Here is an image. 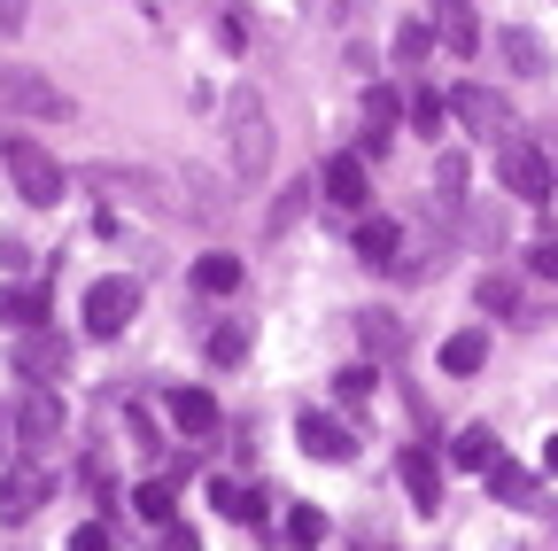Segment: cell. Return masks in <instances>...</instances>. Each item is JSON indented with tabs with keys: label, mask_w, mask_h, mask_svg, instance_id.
<instances>
[{
	"label": "cell",
	"mask_w": 558,
	"mask_h": 551,
	"mask_svg": "<svg viewBox=\"0 0 558 551\" xmlns=\"http://www.w3.org/2000/svg\"><path fill=\"white\" fill-rule=\"evenodd\" d=\"M39 117H70L62 86L39 79L32 62H0V124H39Z\"/></svg>",
	"instance_id": "obj_1"
},
{
	"label": "cell",
	"mask_w": 558,
	"mask_h": 551,
	"mask_svg": "<svg viewBox=\"0 0 558 551\" xmlns=\"http://www.w3.org/2000/svg\"><path fill=\"white\" fill-rule=\"evenodd\" d=\"M0 164H9V179H16V194L32 202V211H54L62 202V164L39 148V141H24V132H9V148H0Z\"/></svg>",
	"instance_id": "obj_2"
},
{
	"label": "cell",
	"mask_w": 558,
	"mask_h": 551,
	"mask_svg": "<svg viewBox=\"0 0 558 551\" xmlns=\"http://www.w3.org/2000/svg\"><path fill=\"white\" fill-rule=\"evenodd\" d=\"M226 117H233V171L256 187V179L271 171V109H264L256 94H233Z\"/></svg>",
	"instance_id": "obj_3"
},
{
	"label": "cell",
	"mask_w": 558,
	"mask_h": 551,
	"mask_svg": "<svg viewBox=\"0 0 558 551\" xmlns=\"http://www.w3.org/2000/svg\"><path fill=\"white\" fill-rule=\"evenodd\" d=\"M497 179L520 194V202H550V187H558V171H550V156L535 148V141H497Z\"/></svg>",
	"instance_id": "obj_4"
},
{
	"label": "cell",
	"mask_w": 558,
	"mask_h": 551,
	"mask_svg": "<svg viewBox=\"0 0 558 551\" xmlns=\"http://www.w3.org/2000/svg\"><path fill=\"white\" fill-rule=\"evenodd\" d=\"M132 311H140V280H94V288H86V334H94V342L124 334Z\"/></svg>",
	"instance_id": "obj_5"
},
{
	"label": "cell",
	"mask_w": 558,
	"mask_h": 551,
	"mask_svg": "<svg viewBox=\"0 0 558 551\" xmlns=\"http://www.w3.org/2000/svg\"><path fill=\"white\" fill-rule=\"evenodd\" d=\"M450 117H465V132H481V141H512V101L488 94V86H458Z\"/></svg>",
	"instance_id": "obj_6"
},
{
	"label": "cell",
	"mask_w": 558,
	"mask_h": 551,
	"mask_svg": "<svg viewBox=\"0 0 558 551\" xmlns=\"http://www.w3.org/2000/svg\"><path fill=\"white\" fill-rule=\"evenodd\" d=\"M295 443H303L311 458H326V466H349V458H357V435H349L333 411H303V420H295Z\"/></svg>",
	"instance_id": "obj_7"
},
{
	"label": "cell",
	"mask_w": 558,
	"mask_h": 551,
	"mask_svg": "<svg viewBox=\"0 0 558 551\" xmlns=\"http://www.w3.org/2000/svg\"><path fill=\"white\" fill-rule=\"evenodd\" d=\"M396 474H403V498H411L418 513H435V505H442V458H435L427 443H411V451L396 458Z\"/></svg>",
	"instance_id": "obj_8"
},
{
	"label": "cell",
	"mask_w": 558,
	"mask_h": 551,
	"mask_svg": "<svg viewBox=\"0 0 558 551\" xmlns=\"http://www.w3.org/2000/svg\"><path fill=\"white\" fill-rule=\"evenodd\" d=\"M16 373H32V388H47L54 373H70V342L47 334V326H32V334L16 342Z\"/></svg>",
	"instance_id": "obj_9"
},
{
	"label": "cell",
	"mask_w": 558,
	"mask_h": 551,
	"mask_svg": "<svg viewBox=\"0 0 558 551\" xmlns=\"http://www.w3.org/2000/svg\"><path fill=\"white\" fill-rule=\"evenodd\" d=\"M318 194H326V202H341V211H365V194H373V179H365V156H326V171H318Z\"/></svg>",
	"instance_id": "obj_10"
},
{
	"label": "cell",
	"mask_w": 558,
	"mask_h": 551,
	"mask_svg": "<svg viewBox=\"0 0 558 551\" xmlns=\"http://www.w3.org/2000/svg\"><path fill=\"white\" fill-rule=\"evenodd\" d=\"M349 249H357V264H373V272H403V226L396 218H365Z\"/></svg>",
	"instance_id": "obj_11"
},
{
	"label": "cell",
	"mask_w": 558,
	"mask_h": 551,
	"mask_svg": "<svg viewBox=\"0 0 558 551\" xmlns=\"http://www.w3.org/2000/svg\"><path fill=\"white\" fill-rule=\"evenodd\" d=\"M16 435H24L32 451H47V443H62V404H54L47 388H32V396L16 404Z\"/></svg>",
	"instance_id": "obj_12"
},
{
	"label": "cell",
	"mask_w": 558,
	"mask_h": 551,
	"mask_svg": "<svg viewBox=\"0 0 558 551\" xmlns=\"http://www.w3.org/2000/svg\"><path fill=\"white\" fill-rule=\"evenodd\" d=\"M47 505V474L39 466H16L9 481H0V520H32Z\"/></svg>",
	"instance_id": "obj_13"
},
{
	"label": "cell",
	"mask_w": 558,
	"mask_h": 551,
	"mask_svg": "<svg viewBox=\"0 0 558 551\" xmlns=\"http://www.w3.org/2000/svg\"><path fill=\"white\" fill-rule=\"evenodd\" d=\"M171 428L179 435H218V396L209 388H171Z\"/></svg>",
	"instance_id": "obj_14"
},
{
	"label": "cell",
	"mask_w": 558,
	"mask_h": 551,
	"mask_svg": "<svg viewBox=\"0 0 558 551\" xmlns=\"http://www.w3.org/2000/svg\"><path fill=\"white\" fill-rule=\"evenodd\" d=\"M357 342H365V350H373L380 366H396L411 334H403V319H396V311H365V319H357Z\"/></svg>",
	"instance_id": "obj_15"
},
{
	"label": "cell",
	"mask_w": 558,
	"mask_h": 551,
	"mask_svg": "<svg viewBox=\"0 0 558 551\" xmlns=\"http://www.w3.org/2000/svg\"><path fill=\"white\" fill-rule=\"evenodd\" d=\"M396 117H403V94H396V86H373V94H365V156H380V148H388Z\"/></svg>",
	"instance_id": "obj_16"
},
{
	"label": "cell",
	"mask_w": 558,
	"mask_h": 551,
	"mask_svg": "<svg viewBox=\"0 0 558 551\" xmlns=\"http://www.w3.org/2000/svg\"><path fill=\"white\" fill-rule=\"evenodd\" d=\"M209 505H218L226 520H241V528L264 520V490H248V481H209Z\"/></svg>",
	"instance_id": "obj_17"
},
{
	"label": "cell",
	"mask_w": 558,
	"mask_h": 551,
	"mask_svg": "<svg viewBox=\"0 0 558 551\" xmlns=\"http://www.w3.org/2000/svg\"><path fill=\"white\" fill-rule=\"evenodd\" d=\"M497 55L512 62L520 79H543V71H550V55H543V39H535V32H520V24H512V32H497Z\"/></svg>",
	"instance_id": "obj_18"
},
{
	"label": "cell",
	"mask_w": 558,
	"mask_h": 551,
	"mask_svg": "<svg viewBox=\"0 0 558 551\" xmlns=\"http://www.w3.org/2000/svg\"><path fill=\"white\" fill-rule=\"evenodd\" d=\"M481 481H488V498H497V505H535V474H527V466H512V458H497Z\"/></svg>",
	"instance_id": "obj_19"
},
{
	"label": "cell",
	"mask_w": 558,
	"mask_h": 551,
	"mask_svg": "<svg viewBox=\"0 0 558 551\" xmlns=\"http://www.w3.org/2000/svg\"><path fill=\"white\" fill-rule=\"evenodd\" d=\"M481 366H488V334H481V326H465V334H450V342H442V373H458V381H465V373H481Z\"/></svg>",
	"instance_id": "obj_20"
},
{
	"label": "cell",
	"mask_w": 558,
	"mask_h": 551,
	"mask_svg": "<svg viewBox=\"0 0 558 551\" xmlns=\"http://www.w3.org/2000/svg\"><path fill=\"white\" fill-rule=\"evenodd\" d=\"M0 319H9L16 334L47 326V288H0Z\"/></svg>",
	"instance_id": "obj_21"
},
{
	"label": "cell",
	"mask_w": 558,
	"mask_h": 551,
	"mask_svg": "<svg viewBox=\"0 0 558 551\" xmlns=\"http://www.w3.org/2000/svg\"><path fill=\"white\" fill-rule=\"evenodd\" d=\"M450 458H458V466H473V474H488V466L505 458V443H497V428H465V435L450 443Z\"/></svg>",
	"instance_id": "obj_22"
},
{
	"label": "cell",
	"mask_w": 558,
	"mask_h": 551,
	"mask_svg": "<svg viewBox=\"0 0 558 551\" xmlns=\"http://www.w3.org/2000/svg\"><path fill=\"white\" fill-rule=\"evenodd\" d=\"M194 288H202V296H233V288H241V256H226V249L202 256V264H194Z\"/></svg>",
	"instance_id": "obj_23"
},
{
	"label": "cell",
	"mask_w": 558,
	"mask_h": 551,
	"mask_svg": "<svg viewBox=\"0 0 558 551\" xmlns=\"http://www.w3.org/2000/svg\"><path fill=\"white\" fill-rule=\"evenodd\" d=\"M442 47H450V55H473V47H481V24H473L465 0H450V9H442Z\"/></svg>",
	"instance_id": "obj_24"
},
{
	"label": "cell",
	"mask_w": 558,
	"mask_h": 551,
	"mask_svg": "<svg viewBox=\"0 0 558 551\" xmlns=\"http://www.w3.org/2000/svg\"><path fill=\"white\" fill-rule=\"evenodd\" d=\"M132 505H140V520H156V528H179V520H171L179 505H171V490H163V481H140V490H132Z\"/></svg>",
	"instance_id": "obj_25"
},
{
	"label": "cell",
	"mask_w": 558,
	"mask_h": 551,
	"mask_svg": "<svg viewBox=\"0 0 558 551\" xmlns=\"http://www.w3.org/2000/svg\"><path fill=\"white\" fill-rule=\"evenodd\" d=\"M411 124H418V132L435 141V132L450 124V94H435V86H427V94H411Z\"/></svg>",
	"instance_id": "obj_26"
},
{
	"label": "cell",
	"mask_w": 558,
	"mask_h": 551,
	"mask_svg": "<svg viewBox=\"0 0 558 551\" xmlns=\"http://www.w3.org/2000/svg\"><path fill=\"white\" fill-rule=\"evenodd\" d=\"M303 211H311V179H303V187H288V194H279V202H271V218H264V226H271V233H288V226H295Z\"/></svg>",
	"instance_id": "obj_27"
},
{
	"label": "cell",
	"mask_w": 558,
	"mask_h": 551,
	"mask_svg": "<svg viewBox=\"0 0 558 551\" xmlns=\"http://www.w3.org/2000/svg\"><path fill=\"white\" fill-rule=\"evenodd\" d=\"M209 358H218V366H241V358H248V326H218V334H209Z\"/></svg>",
	"instance_id": "obj_28"
},
{
	"label": "cell",
	"mask_w": 558,
	"mask_h": 551,
	"mask_svg": "<svg viewBox=\"0 0 558 551\" xmlns=\"http://www.w3.org/2000/svg\"><path fill=\"white\" fill-rule=\"evenodd\" d=\"M288 536H295L303 551H318V536H326V513H318V505H295V513H288Z\"/></svg>",
	"instance_id": "obj_29"
},
{
	"label": "cell",
	"mask_w": 558,
	"mask_h": 551,
	"mask_svg": "<svg viewBox=\"0 0 558 551\" xmlns=\"http://www.w3.org/2000/svg\"><path fill=\"white\" fill-rule=\"evenodd\" d=\"M481 311H520V288L505 280V272H488V280H481Z\"/></svg>",
	"instance_id": "obj_30"
},
{
	"label": "cell",
	"mask_w": 558,
	"mask_h": 551,
	"mask_svg": "<svg viewBox=\"0 0 558 551\" xmlns=\"http://www.w3.org/2000/svg\"><path fill=\"white\" fill-rule=\"evenodd\" d=\"M396 55H403V62H427V55H435V32H427V24H403V32H396Z\"/></svg>",
	"instance_id": "obj_31"
},
{
	"label": "cell",
	"mask_w": 558,
	"mask_h": 551,
	"mask_svg": "<svg viewBox=\"0 0 558 551\" xmlns=\"http://www.w3.org/2000/svg\"><path fill=\"white\" fill-rule=\"evenodd\" d=\"M333 388H341V404H365V396H373V366H349Z\"/></svg>",
	"instance_id": "obj_32"
},
{
	"label": "cell",
	"mask_w": 558,
	"mask_h": 551,
	"mask_svg": "<svg viewBox=\"0 0 558 551\" xmlns=\"http://www.w3.org/2000/svg\"><path fill=\"white\" fill-rule=\"evenodd\" d=\"M527 272H543V280H558V233H543V241L527 249Z\"/></svg>",
	"instance_id": "obj_33"
},
{
	"label": "cell",
	"mask_w": 558,
	"mask_h": 551,
	"mask_svg": "<svg viewBox=\"0 0 558 551\" xmlns=\"http://www.w3.org/2000/svg\"><path fill=\"white\" fill-rule=\"evenodd\" d=\"M435 179H442V187H435L442 202H458V194H465V164H458V156H442V164H435Z\"/></svg>",
	"instance_id": "obj_34"
},
{
	"label": "cell",
	"mask_w": 558,
	"mask_h": 551,
	"mask_svg": "<svg viewBox=\"0 0 558 551\" xmlns=\"http://www.w3.org/2000/svg\"><path fill=\"white\" fill-rule=\"evenodd\" d=\"M70 551H109V528H101V520H86L78 536H70Z\"/></svg>",
	"instance_id": "obj_35"
},
{
	"label": "cell",
	"mask_w": 558,
	"mask_h": 551,
	"mask_svg": "<svg viewBox=\"0 0 558 551\" xmlns=\"http://www.w3.org/2000/svg\"><path fill=\"white\" fill-rule=\"evenodd\" d=\"M32 264V241H0V272H24Z\"/></svg>",
	"instance_id": "obj_36"
},
{
	"label": "cell",
	"mask_w": 558,
	"mask_h": 551,
	"mask_svg": "<svg viewBox=\"0 0 558 551\" xmlns=\"http://www.w3.org/2000/svg\"><path fill=\"white\" fill-rule=\"evenodd\" d=\"M24 32V0H0V39H16Z\"/></svg>",
	"instance_id": "obj_37"
},
{
	"label": "cell",
	"mask_w": 558,
	"mask_h": 551,
	"mask_svg": "<svg viewBox=\"0 0 558 551\" xmlns=\"http://www.w3.org/2000/svg\"><path fill=\"white\" fill-rule=\"evenodd\" d=\"M163 551H202V543H194V528H163Z\"/></svg>",
	"instance_id": "obj_38"
},
{
	"label": "cell",
	"mask_w": 558,
	"mask_h": 551,
	"mask_svg": "<svg viewBox=\"0 0 558 551\" xmlns=\"http://www.w3.org/2000/svg\"><path fill=\"white\" fill-rule=\"evenodd\" d=\"M543 466H550V474H558V435H550V443H543Z\"/></svg>",
	"instance_id": "obj_39"
},
{
	"label": "cell",
	"mask_w": 558,
	"mask_h": 551,
	"mask_svg": "<svg viewBox=\"0 0 558 551\" xmlns=\"http://www.w3.org/2000/svg\"><path fill=\"white\" fill-rule=\"evenodd\" d=\"M0 148H9V141H0Z\"/></svg>",
	"instance_id": "obj_40"
}]
</instances>
